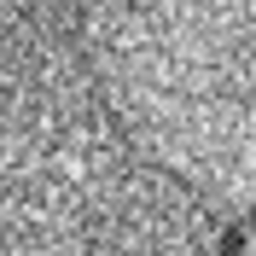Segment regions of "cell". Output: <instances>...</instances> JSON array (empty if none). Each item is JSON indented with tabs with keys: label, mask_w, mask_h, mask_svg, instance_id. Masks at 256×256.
I'll list each match as a JSON object with an SVG mask.
<instances>
[{
	"label": "cell",
	"mask_w": 256,
	"mask_h": 256,
	"mask_svg": "<svg viewBox=\"0 0 256 256\" xmlns=\"http://www.w3.org/2000/svg\"><path fill=\"white\" fill-rule=\"evenodd\" d=\"M222 256H250V244H244L239 227H227V233H222Z\"/></svg>",
	"instance_id": "cell-1"
}]
</instances>
